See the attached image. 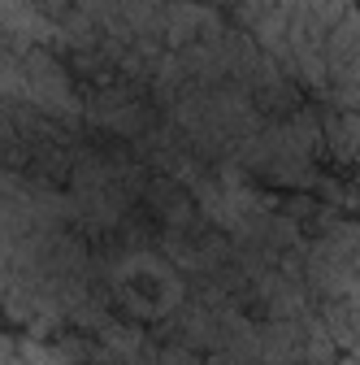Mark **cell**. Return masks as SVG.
<instances>
[{"label": "cell", "instance_id": "cell-1", "mask_svg": "<svg viewBox=\"0 0 360 365\" xmlns=\"http://www.w3.org/2000/svg\"><path fill=\"white\" fill-rule=\"evenodd\" d=\"M0 122L83 205L87 365H360V0H0Z\"/></svg>", "mask_w": 360, "mask_h": 365}]
</instances>
